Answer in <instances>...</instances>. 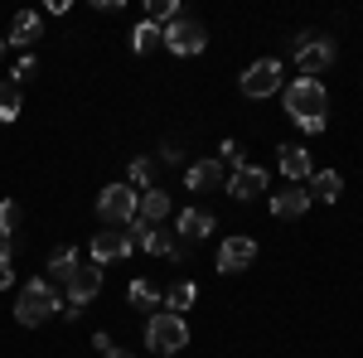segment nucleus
Masks as SVG:
<instances>
[{"label": "nucleus", "instance_id": "20e7f679", "mask_svg": "<svg viewBox=\"0 0 363 358\" xmlns=\"http://www.w3.org/2000/svg\"><path fill=\"white\" fill-rule=\"evenodd\" d=\"M136 203H140V194L131 184H107L97 194V218H102V228H126L136 218Z\"/></svg>", "mask_w": 363, "mask_h": 358}, {"label": "nucleus", "instance_id": "5701e85b", "mask_svg": "<svg viewBox=\"0 0 363 358\" xmlns=\"http://www.w3.org/2000/svg\"><path fill=\"white\" fill-rule=\"evenodd\" d=\"M155 44H165V34H160V25L140 20V25H136V34H131V49H136V54H150Z\"/></svg>", "mask_w": 363, "mask_h": 358}, {"label": "nucleus", "instance_id": "1a4fd4ad", "mask_svg": "<svg viewBox=\"0 0 363 358\" xmlns=\"http://www.w3.org/2000/svg\"><path fill=\"white\" fill-rule=\"evenodd\" d=\"M63 291H68V305H73V310H83V305L97 301V291H102V267H97V262H83Z\"/></svg>", "mask_w": 363, "mask_h": 358}, {"label": "nucleus", "instance_id": "c756f323", "mask_svg": "<svg viewBox=\"0 0 363 358\" xmlns=\"http://www.w3.org/2000/svg\"><path fill=\"white\" fill-rule=\"evenodd\" d=\"M15 281V272H10V247H0V291Z\"/></svg>", "mask_w": 363, "mask_h": 358}, {"label": "nucleus", "instance_id": "6ab92c4d", "mask_svg": "<svg viewBox=\"0 0 363 358\" xmlns=\"http://www.w3.org/2000/svg\"><path fill=\"white\" fill-rule=\"evenodd\" d=\"M281 174H286L291 184L310 179V150L306 145H281Z\"/></svg>", "mask_w": 363, "mask_h": 358}, {"label": "nucleus", "instance_id": "4be33fe9", "mask_svg": "<svg viewBox=\"0 0 363 358\" xmlns=\"http://www.w3.org/2000/svg\"><path fill=\"white\" fill-rule=\"evenodd\" d=\"M25 107V97H20V83L15 78H0V121H15Z\"/></svg>", "mask_w": 363, "mask_h": 358}, {"label": "nucleus", "instance_id": "0eeeda50", "mask_svg": "<svg viewBox=\"0 0 363 358\" xmlns=\"http://www.w3.org/2000/svg\"><path fill=\"white\" fill-rule=\"evenodd\" d=\"M238 87H242V97H252V102L272 97V92L281 87V63H277V58H257L247 73L238 78Z\"/></svg>", "mask_w": 363, "mask_h": 358}, {"label": "nucleus", "instance_id": "7ed1b4c3", "mask_svg": "<svg viewBox=\"0 0 363 358\" xmlns=\"http://www.w3.org/2000/svg\"><path fill=\"white\" fill-rule=\"evenodd\" d=\"M184 344H189V325H184V315L160 310V315L145 320V349H155V354H179Z\"/></svg>", "mask_w": 363, "mask_h": 358}, {"label": "nucleus", "instance_id": "f3484780", "mask_svg": "<svg viewBox=\"0 0 363 358\" xmlns=\"http://www.w3.org/2000/svg\"><path fill=\"white\" fill-rule=\"evenodd\" d=\"M184 184L189 189H218L223 184V160H194L184 169Z\"/></svg>", "mask_w": 363, "mask_h": 358}, {"label": "nucleus", "instance_id": "39448f33", "mask_svg": "<svg viewBox=\"0 0 363 358\" xmlns=\"http://www.w3.org/2000/svg\"><path fill=\"white\" fill-rule=\"evenodd\" d=\"M291 54L301 63V78H315V73H325L335 63V39L330 34H296L291 39Z\"/></svg>", "mask_w": 363, "mask_h": 358}, {"label": "nucleus", "instance_id": "9b49d317", "mask_svg": "<svg viewBox=\"0 0 363 358\" xmlns=\"http://www.w3.org/2000/svg\"><path fill=\"white\" fill-rule=\"evenodd\" d=\"M44 39V25H39V15L34 10H20L15 20H10V34H5V44H15V49H34Z\"/></svg>", "mask_w": 363, "mask_h": 358}, {"label": "nucleus", "instance_id": "aec40b11", "mask_svg": "<svg viewBox=\"0 0 363 358\" xmlns=\"http://www.w3.org/2000/svg\"><path fill=\"white\" fill-rule=\"evenodd\" d=\"M310 198H320V203H335L339 194H344V179H339V169H315L310 174Z\"/></svg>", "mask_w": 363, "mask_h": 358}, {"label": "nucleus", "instance_id": "393cba45", "mask_svg": "<svg viewBox=\"0 0 363 358\" xmlns=\"http://www.w3.org/2000/svg\"><path fill=\"white\" fill-rule=\"evenodd\" d=\"M126 301L136 305V310H155V301H160V296H155V286H150V281H131Z\"/></svg>", "mask_w": 363, "mask_h": 358}, {"label": "nucleus", "instance_id": "f8f14e48", "mask_svg": "<svg viewBox=\"0 0 363 358\" xmlns=\"http://www.w3.org/2000/svg\"><path fill=\"white\" fill-rule=\"evenodd\" d=\"M310 208V194L301 189V184H286V189H277L272 194V218H301V213H306Z\"/></svg>", "mask_w": 363, "mask_h": 358}, {"label": "nucleus", "instance_id": "ddd939ff", "mask_svg": "<svg viewBox=\"0 0 363 358\" xmlns=\"http://www.w3.org/2000/svg\"><path fill=\"white\" fill-rule=\"evenodd\" d=\"M213 228H218V223H213V213H208V208H184L174 233H179V242H199V237H208Z\"/></svg>", "mask_w": 363, "mask_h": 358}, {"label": "nucleus", "instance_id": "b1692460", "mask_svg": "<svg viewBox=\"0 0 363 358\" xmlns=\"http://www.w3.org/2000/svg\"><path fill=\"white\" fill-rule=\"evenodd\" d=\"M20 218H25V208H20L15 198H5V203H0V247H10V233L20 228Z\"/></svg>", "mask_w": 363, "mask_h": 358}, {"label": "nucleus", "instance_id": "6e6552de", "mask_svg": "<svg viewBox=\"0 0 363 358\" xmlns=\"http://www.w3.org/2000/svg\"><path fill=\"white\" fill-rule=\"evenodd\" d=\"M131 247H136L131 228H107V233L92 237V262H97V267H102V262H121V257H131Z\"/></svg>", "mask_w": 363, "mask_h": 358}, {"label": "nucleus", "instance_id": "a878e982", "mask_svg": "<svg viewBox=\"0 0 363 358\" xmlns=\"http://www.w3.org/2000/svg\"><path fill=\"white\" fill-rule=\"evenodd\" d=\"M174 15H179V5H174V0H150V25H160V29H165L169 20H174Z\"/></svg>", "mask_w": 363, "mask_h": 358}, {"label": "nucleus", "instance_id": "2eb2a0df", "mask_svg": "<svg viewBox=\"0 0 363 358\" xmlns=\"http://www.w3.org/2000/svg\"><path fill=\"white\" fill-rule=\"evenodd\" d=\"M262 189H267V169H257V165H238L233 179H228L233 198H252V194H262Z\"/></svg>", "mask_w": 363, "mask_h": 358}, {"label": "nucleus", "instance_id": "dca6fc26", "mask_svg": "<svg viewBox=\"0 0 363 358\" xmlns=\"http://www.w3.org/2000/svg\"><path fill=\"white\" fill-rule=\"evenodd\" d=\"M136 218L150 223V228H160V223L169 218V194L165 189H145V194H140V203H136Z\"/></svg>", "mask_w": 363, "mask_h": 358}, {"label": "nucleus", "instance_id": "f257e3e1", "mask_svg": "<svg viewBox=\"0 0 363 358\" xmlns=\"http://www.w3.org/2000/svg\"><path fill=\"white\" fill-rule=\"evenodd\" d=\"M286 116L296 126H306L310 136L325 131V121H330V92H325V83L320 78H296L286 87Z\"/></svg>", "mask_w": 363, "mask_h": 358}, {"label": "nucleus", "instance_id": "f03ea898", "mask_svg": "<svg viewBox=\"0 0 363 358\" xmlns=\"http://www.w3.org/2000/svg\"><path fill=\"white\" fill-rule=\"evenodd\" d=\"M58 310H63V296H58L49 281H29L25 291H20V301H15V320L25 325V330H39L44 320H54Z\"/></svg>", "mask_w": 363, "mask_h": 358}, {"label": "nucleus", "instance_id": "7c9ffc66", "mask_svg": "<svg viewBox=\"0 0 363 358\" xmlns=\"http://www.w3.org/2000/svg\"><path fill=\"white\" fill-rule=\"evenodd\" d=\"M160 160H165V165H179V160H184V155H179V145H174V140H169L165 150H160Z\"/></svg>", "mask_w": 363, "mask_h": 358}, {"label": "nucleus", "instance_id": "a211bd4d", "mask_svg": "<svg viewBox=\"0 0 363 358\" xmlns=\"http://www.w3.org/2000/svg\"><path fill=\"white\" fill-rule=\"evenodd\" d=\"M78 267H83V262H78V252H73V247H58L54 257H49V276H44V281L58 291V286H68V281H73Z\"/></svg>", "mask_w": 363, "mask_h": 358}, {"label": "nucleus", "instance_id": "412c9836", "mask_svg": "<svg viewBox=\"0 0 363 358\" xmlns=\"http://www.w3.org/2000/svg\"><path fill=\"white\" fill-rule=\"evenodd\" d=\"M194 301H199V286H194V281H174V286L165 291V310H169V315L194 310Z\"/></svg>", "mask_w": 363, "mask_h": 358}, {"label": "nucleus", "instance_id": "423d86ee", "mask_svg": "<svg viewBox=\"0 0 363 358\" xmlns=\"http://www.w3.org/2000/svg\"><path fill=\"white\" fill-rule=\"evenodd\" d=\"M165 49L169 54H179V58H189V54H203V44H208V29H203V20H189V15H174L165 29Z\"/></svg>", "mask_w": 363, "mask_h": 358}, {"label": "nucleus", "instance_id": "c85d7f7f", "mask_svg": "<svg viewBox=\"0 0 363 358\" xmlns=\"http://www.w3.org/2000/svg\"><path fill=\"white\" fill-rule=\"evenodd\" d=\"M34 73H39V63H34V58H20V68H15V83H29Z\"/></svg>", "mask_w": 363, "mask_h": 358}, {"label": "nucleus", "instance_id": "2f4dec72", "mask_svg": "<svg viewBox=\"0 0 363 358\" xmlns=\"http://www.w3.org/2000/svg\"><path fill=\"white\" fill-rule=\"evenodd\" d=\"M102 358H136V354H131V349H116V344H112V349H107Z\"/></svg>", "mask_w": 363, "mask_h": 358}, {"label": "nucleus", "instance_id": "cd10ccee", "mask_svg": "<svg viewBox=\"0 0 363 358\" xmlns=\"http://www.w3.org/2000/svg\"><path fill=\"white\" fill-rule=\"evenodd\" d=\"M218 155H223V160H228L233 169L242 165V145H238V140H223V145H218Z\"/></svg>", "mask_w": 363, "mask_h": 358}, {"label": "nucleus", "instance_id": "bb28decb", "mask_svg": "<svg viewBox=\"0 0 363 358\" xmlns=\"http://www.w3.org/2000/svg\"><path fill=\"white\" fill-rule=\"evenodd\" d=\"M150 174H155V165L140 155V160H131V189H145L150 184Z\"/></svg>", "mask_w": 363, "mask_h": 358}, {"label": "nucleus", "instance_id": "473e14b6", "mask_svg": "<svg viewBox=\"0 0 363 358\" xmlns=\"http://www.w3.org/2000/svg\"><path fill=\"white\" fill-rule=\"evenodd\" d=\"M5 49H10V44H5V39H0V54H5Z\"/></svg>", "mask_w": 363, "mask_h": 358}, {"label": "nucleus", "instance_id": "9d476101", "mask_svg": "<svg viewBox=\"0 0 363 358\" xmlns=\"http://www.w3.org/2000/svg\"><path fill=\"white\" fill-rule=\"evenodd\" d=\"M252 262H257V242H252V237H228L223 247H218V272L223 276L247 272Z\"/></svg>", "mask_w": 363, "mask_h": 358}, {"label": "nucleus", "instance_id": "4468645a", "mask_svg": "<svg viewBox=\"0 0 363 358\" xmlns=\"http://www.w3.org/2000/svg\"><path fill=\"white\" fill-rule=\"evenodd\" d=\"M140 247L150 252V257H174V262H179V257L189 252V242H179V233H165V228H150V233L140 237Z\"/></svg>", "mask_w": 363, "mask_h": 358}]
</instances>
